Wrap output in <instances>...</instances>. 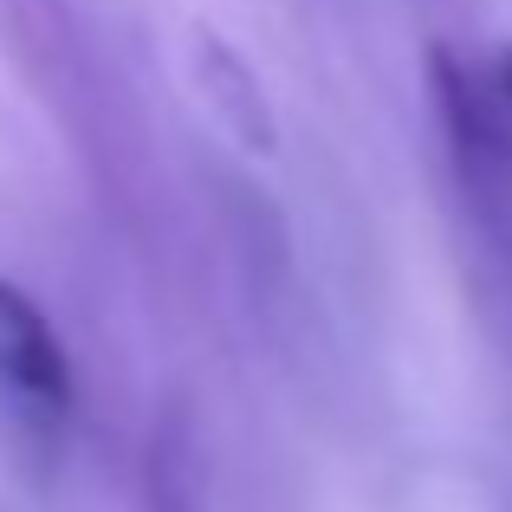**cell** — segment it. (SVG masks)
Wrapping results in <instances>:
<instances>
[{
	"label": "cell",
	"mask_w": 512,
	"mask_h": 512,
	"mask_svg": "<svg viewBox=\"0 0 512 512\" xmlns=\"http://www.w3.org/2000/svg\"><path fill=\"white\" fill-rule=\"evenodd\" d=\"M188 52H195V59H188V72H195L208 111L221 117L227 130H234L240 150L266 156L279 137H273V104H266V85L253 78V65L240 59V52L227 46L221 33H208V26H195V46H188Z\"/></svg>",
	"instance_id": "3"
},
{
	"label": "cell",
	"mask_w": 512,
	"mask_h": 512,
	"mask_svg": "<svg viewBox=\"0 0 512 512\" xmlns=\"http://www.w3.org/2000/svg\"><path fill=\"white\" fill-rule=\"evenodd\" d=\"M0 402H7L13 428L46 448L72 415V357H65L52 318L13 279H0Z\"/></svg>",
	"instance_id": "1"
},
{
	"label": "cell",
	"mask_w": 512,
	"mask_h": 512,
	"mask_svg": "<svg viewBox=\"0 0 512 512\" xmlns=\"http://www.w3.org/2000/svg\"><path fill=\"white\" fill-rule=\"evenodd\" d=\"M493 91H500V104H506V117H512V46L500 52V65H493Z\"/></svg>",
	"instance_id": "4"
},
{
	"label": "cell",
	"mask_w": 512,
	"mask_h": 512,
	"mask_svg": "<svg viewBox=\"0 0 512 512\" xmlns=\"http://www.w3.org/2000/svg\"><path fill=\"white\" fill-rule=\"evenodd\" d=\"M428 78H435V104H441L448 137H454V156L474 175L506 169L512 163V117H506L500 91H493V72H474L454 52H435Z\"/></svg>",
	"instance_id": "2"
}]
</instances>
